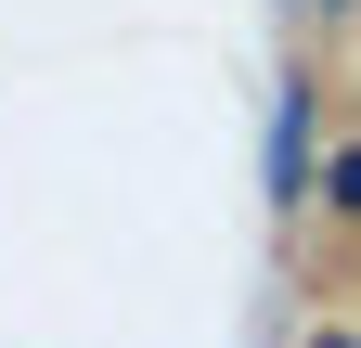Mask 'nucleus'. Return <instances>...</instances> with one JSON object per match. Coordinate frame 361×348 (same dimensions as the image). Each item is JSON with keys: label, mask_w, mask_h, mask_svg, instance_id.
I'll list each match as a JSON object with an SVG mask.
<instances>
[{"label": "nucleus", "mask_w": 361, "mask_h": 348, "mask_svg": "<svg viewBox=\"0 0 361 348\" xmlns=\"http://www.w3.org/2000/svg\"><path fill=\"white\" fill-rule=\"evenodd\" d=\"M271 206H310V77H284V91H271Z\"/></svg>", "instance_id": "obj_1"}, {"label": "nucleus", "mask_w": 361, "mask_h": 348, "mask_svg": "<svg viewBox=\"0 0 361 348\" xmlns=\"http://www.w3.org/2000/svg\"><path fill=\"white\" fill-rule=\"evenodd\" d=\"M323 206H336V220H361V142H336V155H323Z\"/></svg>", "instance_id": "obj_2"}, {"label": "nucleus", "mask_w": 361, "mask_h": 348, "mask_svg": "<svg viewBox=\"0 0 361 348\" xmlns=\"http://www.w3.org/2000/svg\"><path fill=\"white\" fill-rule=\"evenodd\" d=\"M284 13H348V0H284Z\"/></svg>", "instance_id": "obj_3"}, {"label": "nucleus", "mask_w": 361, "mask_h": 348, "mask_svg": "<svg viewBox=\"0 0 361 348\" xmlns=\"http://www.w3.org/2000/svg\"><path fill=\"white\" fill-rule=\"evenodd\" d=\"M310 348H361V335H310Z\"/></svg>", "instance_id": "obj_4"}]
</instances>
